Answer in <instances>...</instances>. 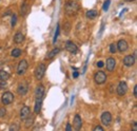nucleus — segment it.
<instances>
[{
  "mask_svg": "<svg viewBox=\"0 0 137 131\" xmlns=\"http://www.w3.org/2000/svg\"><path fill=\"white\" fill-rule=\"evenodd\" d=\"M73 126L76 130H80L81 129V126H82V120H81V117L79 116V114H76L75 117H74V120H73Z\"/></svg>",
  "mask_w": 137,
  "mask_h": 131,
  "instance_id": "nucleus-12",
  "label": "nucleus"
},
{
  "mask_svg": "<svg viewBox=\"0 0 137 131\" xmlns=\"http://www.w3.org/2000/svg\"><path fill=\"white\" fill-rule=\"evenodd\" d=\"M5 114H6V110H5V108H0V117L5 116Z\"/></svg>",
  "mask_w": 137,
  "mask_h": 131,
  "instance_id": "nucleus-25",
  "label": "nucleus"
},
{
  "mask_svg": "<svg viewBox=\"0 0 137 131\" xmlns=\"http://www.w3.org/2000/svg\"><path fill=\"white\" fill-rule=\"evenodd\" d=\"M97 15H98V12L95 11V10H90V11L87 12V17L89 19H94Z\"/></svg>",
  "mask_w": 137,
  "mask_h": 131,
  "instance_id": "nucleus-18",
  "label": "nucleus"
},
{
  "mask_svg": "<svg viewBox=\"0 0 137 131\" xmlns=\"http://www.w3.org/2000/svg\"><path fill=\"white\" fill-rule=\"evenodd\" d=\"M27 12H28V1L25 0L21 5V15H25Z\"/></svg>",
  "mask_w": 137,
  "mask_h": 131,
  "instance_id": "nucleus-23",
  "label": "nucleus"
},
{
  "mask_svg": "<svg viewBox=\"0 0 137 131\" xmlns=\"http://www.w3.org/2000/svg\"><path fill=\"white\" fill-rule=\"evenodd\" d=\"M135 64V58L133 55H127L123 58V65L125 67H132Z\"/></svg>",
  "mask_w": 137,
  "mask_h": 131,
  "instance_id": "nucleus-13",
  "label": "nucleus"
},
{
  "mask_svg": "<svg viewBox=\"0 0 137 131\" xmlns=\"http://www.w3.org/2000/svg\"><path fill=\"white\" fill-rule=\"evenodd\" d=\"M93 130H94V131H98V130H99V131H102V130H104V127H101V126L98 125V126H95V127H94Z\"/></svg>",
  "mask_w": 137,
  "mask_h": 131,
  "instance_id": "nucleus-28",
  "label": "nucleus"
},
{
  "mask_svg": "<svg viewBox=\"0 0 137 131\" xmlns=\"http://www.w3.org/2000/svg\"><path fill=\"white\" fill-rule=\"evenodd\" d=\"M41 106H42V100H36L35 108H34V112H35V113H39L40 110H41Z\"/></svg>",
  "mask_w": 137,
  "mask_h": 131,
  "instance_id": "nucleus-21",
  "label": "nucleus"
},
{
  "mask_svg": "<svg viewBox=\"0 0 137 131\" xmlns=\"http://www.w3.org/2000/svg\"><path fill=\"white\" fill-rule=\"evenodd\" d=\"M45 69H47V67H45L44 64H40V65L37 67L36 71H35V76H36V79H37V80H40L41 78L44 76Z\"/></svg>",
  "mask_w": 137,
  "mask_h": 131,
  "instance_id": "nucleus-6",
  "label": "nucleus"
},
{
  "mask_svg": "<svg viewBox=\"0 0 137 131\" xmlns=\"http://www.w3.org/2000/svg\"><path fill=\"white\" fill-rule=\"evenodd\" d=\"M24 40V35L21 33V32H18L15 34L14 36V42L17 43V45H19V43H22Z\"/></svg>",
  "mask_w": 137,
  "mask_h": 131,
  "instance_id": "nucleus-16",
  "label": "nucleus"
},
{
  "mask_svg": "<svg viewBox=\"0 0 137 131\" xmlns=\"http://www.w3.org/2000/svg\"><path fill=\"white\" fill-rule=\"evenodd\" d=\"M78 75H79V73H78V72H74V73H73V76H74L75 78L78 77Z\"/></svg>",
  "mask_w": 137,
  "mask_h": 131,
  "instance_id": "nucleus-34",
  "label": "nucleus"
},
{
  "mask_svg": "<svg viewBox=\"0 0 137 131\" xmlns=\"http://www.w3.org/2000/svg\"><path fill=\"white\" fill-rule=\"evenodd\" d=\"M58 34H59V24L57 25V30H56L55 36H54V42H56V39H57V37H58Z\"/></svg>",
  "mask_w": 137,
  "mask_h": 131,
  "instance_id": "nucleus-27",
  "label": "nucleus"
},
{
  "mask_svg": "<svg viewBox=\"0 0 137 131\" xmlns=\"http://www.w3.org/2000/svg\"><path fill=\"white\" fill-rule=\"evenodd\" d=\"M29 68V64L25 59H22L19 62L18 64V67H17V74L18 75H23L25 72H27V70Z\"/></svg>",
  "mask_w": 137,
  "mask_h": 131,
  "instance_id": "nucleus-3",
  "label": "nucleus"
},
{
  "mask_svg": "<svg viewBox=\"0 0 137 131\" xmlns=\"http://www.w3.org/2000/svg\"><path fill=\"white\" fill-rule=\"evenodd\" d=\"M110 52L111 53H116L117 52V46L115 43H111L110 45Z\"/></svg>",
  "mask_w": 137,
  "mask_h": 131,
  "instance_id": "nucleus-24",
  "label": "nucleus"
},
{
  "mask_svg": "<svg viewBox=\"0 0 137 131\" xmlns=\"http://www.w3.org/2000/svg\"><path fill=\"white\" fill-rule=\"evenodd\" d=\"M21 53H22V52H21V50L20 49H14L13 51H12V56L13 57H15V58H18L20 55H21Z\"/></svg>",
  "mask_w": 137,
  "mask_h": 131,
  "instance_id": "nucleus-22",
  "label": "nucleus"
},
{
  "mask_svg": "<svg viewBox=\"0 0 137 131\" xmlns=\"http://www.w3.org/2000/svg\"><path fill=\"white\" fill-rule=\"evenodd\" d=\"M65 130H66V131H71V130H72V127H71V125H70V124H67V125H66Z\"/></svg>",
  "mask_w": 137,
  "mask_h": 131,
  "instance_id": "nucleus-31",
  "label": "nucleus"
},
{
  "mask_svg": "<svg viewBox=\"0 0 137 131\" xmlns=\"http://www.w3.org/2000/svg\"><path fill=\"white\" fill-rule=\"evenodd\" d=\"M94 80L97 85H102L105 84L107 80V74L104 71H98L94 75Z\"/></svg>",
  "mask_w": 137,
  "mask_h": 131,
  "instance_id": "nucleus-2",
  "label": "nucleus"
},
{
  "mask_svg": "<svg viewBox=\"0 0 137 131\" xmlns=\"http://www.w3.org/2000/svg\"><path fill=\"white\" fill-rule=\"evenodd\" d=\"M110 0H106V2L104 4V11H108V8H109V5H110Z\"/></svg>",
  "mask_w": 137,
  "mask_h": 131,
  "instance_id": "nucleus-26",
  "label": "nucleus"
},
{
  "mask_svg": "<svg viewBox=\"0 0 137 131\" xmlns=\"http://www.w3.org/2000/svg\"><path fill=\"white\" fill-rule=\"evenodd\" d=\"M30 114H31L30 108L28 106H23L21 108V110H20V118L21 119H25L28 116H30Z\"/></svg>",
  "mask_w": 137,
  "mask_h": 131,
  "instance_id": "nucleus-14",
  "label": "nucleus"
},
{
  "mask_svg": "<svg viewBox=\"0 0 137 131\" xmlns=\"http://www.w3.org/2000/svg\"><path fill=\"white\" fill-rule=\"evenodd\" d=\"M65 49H66V51H68V52H70V53H72V54L77 53V51H78V48H77V46L75 45L73 41H66V43H65Z\"/></svg>",
  "mask_w": 137,
  "mask_h": 131,
  "instance_id": "nucleus-10",
  "label": "nucleus"
},
{
  "mask_svg": "<svg viewBox=\"0 0 137 131\" xmlns=\"http://www.w3.org/2000/svg\"><path fill=\"white\" fill-rule=\"evenodd\" d=\"M8 77H10V74L8 72H6L5 70H0V80L1 82H5L8 79Z\"/></svg>",
  "mask_w": 137,
  "mask_h": 131,
  "instance_id": "nucleus-17",
  "label": "nucleus"
},
{
  "mask_svg": "<svg viewBox=\"0 0 137 131\" xmlns=\"http://www.w3.org/2000/svg\"><path fill=\"white\" fill-rule=\"evenodd\" d=\"M116 46H117V50L119 52H121V53L125 52L128 50V48H129V45H128L127 40H124V39H120L116 43Z\"/></svg>",
  "mask_w": 137,
  "mask_h": 131,
  "instance_id": "nucleus-9",
  "label": "nucleus"
},
{
  "mask_svg": "<svg viewBox=\"0 0 137 131\" xmlns=\"http://www.w3.org/2000/svg\"><path fill=\"white\" fill-rule=\"evenodd\" d=\"M44 96V87L42 85H39L35 90V99L36 100H42Z\"/></svg>",
  "mask_w": 137,
  "mask_h": 131,
  "instance_id": "nucleus-8",
  "label": "nucleus"
},
{
  "mask_svg": "<svg viewBox=\"0 0 137 131\" xmlns=\"http://www.w3.org/2000/svg\"><path fill=\"white\" fill-rule=\"evenodd\" d=\"M13 100H14V95H13L12 92H8V91H7V92H4V93L2 94L1 102H2V104L4 105V106H7V105L12 104Z\"/></svg>",
  "mask_w": 137,
  "mask_h": 131,
  "instance_id": "nucleus-4",
  "label": "nucleus"
},
{
  "mask_svg": "<svg viewBox=\"0 0 137 131\" xmlns=\"http://www.w3.org/2000/svg\"><path fill=\"white\" fill-rule=\"evenodd\" d=\"M133 129H134V130H137V125H136V122H134V123H133Z\"/></svg>",
  "mask_w": 137,
  "mask_h": 131,
  "instance_id": "nucleus-35",
  "label": "nucleus"
},
{
  "mask_svg": "<svg viewBox=\"0 0 137 131\" xmlns=\"http://www.w3.org/2000/svg\"><path fill=\"white\" fill-rule=\"evenodd\" d=\"M133 94H134V97H136V96H137V86H135V87H134Z\"/></svg>",
  "mask_w": 137,
  "mask_h": 131,
  "instance_id": "nucleus-30",
  "label": "nucleus"
},
{
  "mask_svg": "<svg viewBox=\"0 0 137 131\" xmlns=\"http://www.w3.org/2000/svg\"><path fill=\"white\" fill-rule=\"evenodd\" d=\"M15 24H16V16L13 15V17H12V27H14Z\"/></svg>",
  "mask_w": 137,
  "mask_h": 131,
  "instance_id": "nucleus-29",
  "label": "nucleus"
},
{
  "mask_svg": "<svg viewBox=\"0 0 137 131\" xmlns=\"http://www.w3.org/2000/svg\"><path fill=\"white\" fill-rule=\"evenodd\" d=\"M115 66H116V60L113 58V57H109L107 59V63H106V67H107V70L109 72H112L113 70L115 69Z\"/></svg>",
  "mask_w": 137,
  "mask_h": 131,
  "instance_id": "nucleus-11",
  "label": "nucleus"
},
{
  "mask_svg": "<svg viewBox=\"0 0 137 131\" xmlns=\"http://www.w3.org/2000/svg\"><path fill=\"white\" fill-rule=\"evenodd\" d=\"M59 52H60V49H58V48H55L54 50H52V51L50 52V53H49V55L47 56V58H48V59H51V58H53L54 56H56V55L59 53Z\"/></svg>",
  "mask_w": 137,
  "mask_h": 131,
  "instance_id": "nucleus-19",
  "label": "nucleus"
},
{
  "mask_svg": "<svg viewBox=\"0 0 137 131\" xmlns=\"http://www.w3.org/2000/svg\"><path fill=\"white\" fill-rule=\"evenodd\" d=\"M17 91H18L19 95H25V94H27V92H28V85L24 84V83L20 84L18 86V89H17Z\"/></svg>",
  "mask_w": 137,
  "mask_h": 131,
  "instance_id": "nucleus-15",
  "label": "nucleus"
},
{
  "mask_svg": "<svg viewBox=\"0 0 137 131\" xmlns=\"http://www.w3.org/2000/svg\"><path fill=\"white\" fill-rule=\"evenodd\" d=\"M116 92L117 94L119 95V96H123V95L127 94L128 92V85L125 82H120L119 83V85L117 86V88H116Z\"/></svg>",
  "mask_w": 137,
  "mask_h": 131,
  "instance_id": "nucleus-5",
  "label": "nucleus"
},
{
  "mask_svg": "<svg viewBox=\"0 0 137 131\" xmlns=\"http://www.w3.org/2000/svg\"><path fill=\"white\" fill-rule=\"evenodd\" d=\"M124 1H127V2H132V1H134V0H124Z\"/></svg>",
  "mask_w": 137,
  "mask_h": 131,
  "instance_id": "nucleus-36",
  "label": "nucleus"
},
{
  "mask_svg": "<svg viewBox=\"0 0 137 131\" xmlns=\"http://www.w3.org/2000/svg\"><path fill=\"white\" fill-rule=\"evenodd\" d=\"M111 122H112V114L110 112L106 111L101 114V123L104 124L105 126H110Z\"/></svg>",
  "mask_w": 137,
  "mask_h": 131,
  "instance_id": "nucleus-7",
  "label": "nucleus"
},
{
  "mask_svg": "<svg viewBox=\"0 0 137 131\" xmlns=\"http://www.w3.org/2000/svg\"><path fill=\"white\" fill-rule=\"evenodd\" d=\"M97 66H98L99 68H102V67H104V66H105V64H104V63H102V62H98V63H97Z\"/></svg>",
  "mask_w": 137,
  "mask_h": 131,
  "instance_id": "nucleus-32",
  "label": "nucleus"
},
{
  "mask_svg": "<svg viewBox=\"0 0 137 131\" xmlns=\"http://www.w3.org/2000/svg\"><path fill=\"white\" fill-rule=\"evenodd\" d=\"M13 129H14V130H17V129H18V127L13 125V126H11V127H10V130H13Z\"/></svg>",
  "mask_w": 137,
  "mask_h": 131,
  "instance_id": "nucleus-33",
  "label": "nucleus"
},
{
  "mask_svg": "<svg viewBox=\"0 0 137 131\" xmlns=\"http://www.w3.org/2000/svg\"><path fill=\"white\" fill-rule=\"evenodd\" d=\"M33 124H34V118L33 117H27V118H25V124H24V127L25 128H31L32 126H33Z\"/></svg>",
  "mask_w": 137,
  "mask_h": 131,
  "instance_id": "nucleus-20",
  "label": "nucleus"
},
{
  "mask_svg": "<svg viewBox=\"0 0 137 131\" xmlns=\"http://www.w3.org/2000/svg\"><path fill=\"white\" fill-rule=\"evenodd\" d=\"M64 10H65V14L68 16H73L75 15L79 10V4L76 1H73V0H70L67 1L64 5Z\"/></svg>",
  "mask_w": 137,
  "mask_h": 131,
  "instance_id": "nucleus-1",
  "label": "nucleus"
}]
</instances>
